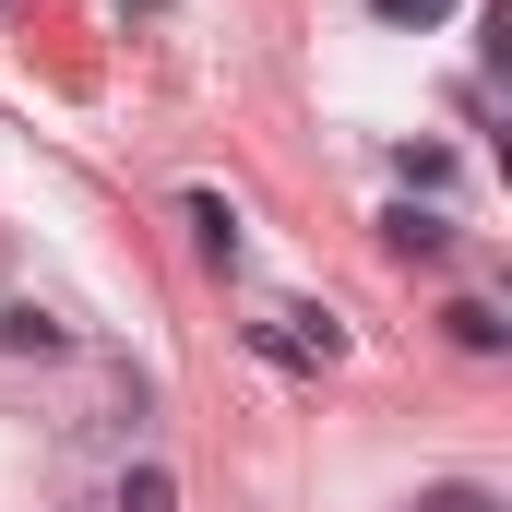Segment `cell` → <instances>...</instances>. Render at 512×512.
<instances>
[{
    "label": "cell",
    "instance_id": "1",
    "mask_svg": "<svg viewBox=\"0 0 512 512\" xmlns=\"http://www.w3.org/2000/svg\"><path fill=\"white\" fill-rule=\"evenodd\" d=\"M251 358H274V370H334L346 334H334L322 310H274V322H251Z\"/></svg>",
    "mask_w": 512,
    "mask_h": 512
},
{
    "label": "cell",
    "instance_id": "2",
    "mask_svg": "<svg viewBox=\"0 0 512 512\" xmlns=\"http://www.w3.org/2000/svg\"><path fill=\"white\" fill-rule=\"evenodd\" d=\"M382 251H393V262H453V215L405 191V203H393V215H382Z\"/></svg>",
    "mask_w": 512,
    "mask_h": 512
},
{
    "label": "cell",
    "instance_id": "3",
    "mask_svg": "<svg viewBox=\"0 0 512 512\" xmlns=\"http://www.w3.org/2000/svg\"><path fill=\"white\" fill-rule=\"evenodd\" d=\"M441 334H453V346H465V358H501V346H512V322H501V298H453V310H441Z\"/></svg>",
    "mask_w": 512,
    "mask_h": 512
},
{
    "label": "cell",
    "instance_id": "4",
    "mask_svg": "<svg viewBox=\"0 0 512 512\" xmlns=\"http://www.w3.org/2000/svg\"><path fill=\"white\" fill-rule=\"evenodd\" d=\"M0 346H12V358H60V346H72V322H48V310H24V298H12V310H0Z\"/></svg>",
    "mask_w": 512,
    "mask_h": 512
},
{
    "label": "cell",
    "instance_id": "5",
    "mask_svg": "<svg viewBox=\"0 0 512 512\" xmlns=\"http://www.w3.org/2000/svg\"><path fill=\"white\" fill-rule=\"evenodd\" d=\"M191 239H203V262H239V203L227 191H191Z\"/></svg>",
    "mask_w": 512,
    "mask_h": 512
},
{
    "label": "cell",
    "instance_id": "6",
    "mask_svg": "<svg viewBox=\"0 0 512 512\" xmlns=\"http://www.w3.org/2000/svg\"><path fill=\"white\" fill-rule=\"evenodd\" d=\"M108 512H179V477L167 465H131L120 489H108Z\"/></svg>",
    "mask_w": 512,
    "mask_h": 512
},
{
    "label": "cell",
    "instance_id": "7",
    "mask_svg": "<svg viewBox=\"0 0 512 512\" xmlns=\"http://www.w3.org/2000/svg\"><path fill=\"white\" fill-rule=\"evenodd\" d=\"M453 179H465L453 143H405V191H453Z\"/></svg>",
    "mask_w": 512,
    "mask_h": 512
},
{
    "label": "cell",
    "instance_id": "8",
    "mask_svg": "<svg viewBox=\"0 0 512 512\" xmlns=\"http://www.w3.org/2000/svg\"><path fill=\"white\" fill-rule=\"evenodd\" d=\"M417 512H501L489 477H441V489H417Z\"/></svg>",
    "mask_w": 512,
    "mask_h": 512
},
{
    "label": "cell",
    "instance_id": "9",
    "mask_svg": "<svg viewBox=\"0 0 512 512\" xmlns=\"http://www.w3.org/2000/svg\"><path fill=\"white\" fill-rule=\"evenodd\" d=\"M382 24H441V0H370Z\"/></svg>",
    "mask_w": 512,
    "mask_h": 512
}]
</instances>
